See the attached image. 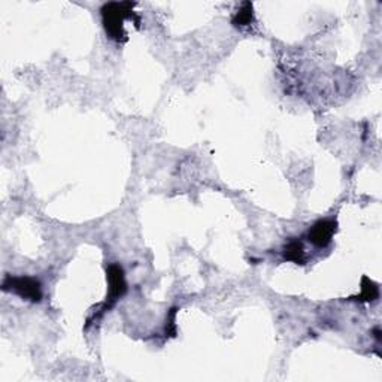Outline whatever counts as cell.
Listing matches in <instances>:
<instances>
[{
  "mask_svg": "<svg viewBox=\"0 0 382 382\" xmlns=\"http://www.w3.org/2000/svg\"><path fill=\"white\" fill-rule=\"evenodd\" d=\"M108 281H109V293L108 298L103 303V307L97 315H94V319L101 318L103 314H106L110 307H113L120 298L125 295L127 286H126V276H125V270L120 265H110L108 267Z\"/></svg>",
  "mask_w": 382,
  "mask_h": 382,
  "instance_id": "obj_3",
  "label": "cell"
},
{
  "mask_svg": "<svg viewBox=\"0 0 382 382\" xmlns=\"http://www.w3.org/2000/svg\"><path fill=\"white\" fill-rule=\"evenodd\" d=\"M253 5L251 4H243L242 8L238 11V14L233 17V26L236 27H245L250 26L253 23Z\"/></svg>",
  "mask_w": 382,
  "mask_h": 382,
  "instance_id": "obj_6",
  "label": "cell"
},
{
  "mask_svg": "<svg viewBox=\"0 0 382 382\" xmlns=\"http://www.w3.org/2000/svg\"><path fill=\"white\" fill-rule=\"evenodd\" d=\"M284 258H286V260L293 262V263L303 265L306 262V254H305L303 243L300 241H298V239L290 241L286 245V248H284Z\"/></svg>",
  "mask_w": 382,
  "mask_h": 382,
  "instance_id": "obj_5",
  "label": "cell"
},
{
  "mask_svg": "<svg viewBox=\"0 0 382 382\" xmlns=\"http://www.w3.org/2000/svg\"><path fill=\"white\" fill-rule=\"evenodd\" d=\"M378 294H379V291H378L376 284H374L372 281L364 278L363 279V293H362L360 298L364 300H375L378 298Z\"/></svg>",
  "mask_w": 382,
  "mask_h": 382,
  "instance_id": "obj_7",
  "label": "cell"
},
{
  "mask_svg": "<svg viewBox=\"0 0 382 382\" xmlns=\"http://www.w3.org/2000/svg\"><path fill=\"white\" fill-rule=\"evenodd\" d=\"M134 6H136V4L132 2H110L102 8L103 27L109 38H113L117 42H125L127 41L125 23L133 21L136 23V26H139L141 20L136 15V12L133 11Z\"/></svg>",
  "mask_w": 382,
  "mask_h": 382,
  "instance_id": "obj_1",
  "label": "cell"
},
{
  "mask_svg": "<svg viewBox=\"0 0 382 382\" xmlns=\"http://www.w3.org/2000/svg\"><path fill=\"white\" fill-rule=\"evenodd\" d=\"M4 290L15 293L20 298L32 302H41L42 299L41 282L30 276H6L4 281Z\"/></svg>",
  "mask_w": 382,
  "mask_h": 382,
  "instance_id": "obj_2",
  "label": "cell"
},
{
  "mask_svg": "<svg viewBox=\"0 0 382 382\" xmlns=\"http://www.w3.org/2000/svg\"><path fill=\"white\" fill-rule=\"evenodd\" d=\"M336 226L335 219H319L307 231V239L317 248H326L335 236Z\"/></svg>",
  "mask_w": 382,
  "mask_h": 382,
  "instance_id": "obj_4",
  "label": "cell"
}]
</instances>
